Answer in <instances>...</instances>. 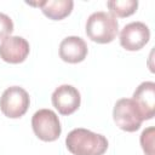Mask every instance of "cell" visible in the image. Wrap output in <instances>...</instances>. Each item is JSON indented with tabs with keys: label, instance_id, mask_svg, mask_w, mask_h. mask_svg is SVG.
I'll return each mask as SVG.
<instances>
[{
	"label": "cell",
	"instance_id": "obj_11",
	"mask_svg": "<svg viewBox=\"0 0 155 155\" xmlns=\"http://www.w3.org/2000/svg\"><path fill=\"white\" fill-rule=\"evenodd\" d=\"M74 2L71 0H48L40 1L39 7L42 13L53 21H61L68 17L73 10Z\"/></svg>",
	"mask_w": 155,
	"mask_h": 155
},
{
	"label": "cell",
	"instance_id": "obj_5",
	"mask_svg": "<svg viewBox=\"0 0 155 155\" xmlns=\"http://www.w3.org/2000/svg\"><path fill=\"white\" fill-rule=\"evenodd\" d=\"M113 117L116 126L126 132H136L143 122L140 113L132 98L119 99L114 105Z\"/></svg>",
	"mask_w": 155,
	"mask_h": 155
},
{
	"label": "cell",
	"instance_id": "obj_14",
	"mask_svg": "<svg viewBox=\"0 0 155 155\" xmlns=\"http://www.w3.org/2000/svg\"><path fill=\"white\" fill-rule=\"evenodd\" d=\"M13 30V22L12 19L0 12V39H5L6 36H10V34Z\"/></svg>",
	"mask_w": 155,
	"mask_h": 155
},
{
	"label": "cell",
	"instance_id": "obj_7",
	"mask_svg": "<svg viewBox=\"0 0 155 155\" xmlns=\"http://www.w3.org/2000/svg\"><path fill=\"white\" fill-rule=\"evenodd\" d=\"M30 51L29 42L22 36H6L0 44V58L11 64L25 61Z\"/></svg>",
	"mask_w": 155,
	"mask_h": 155
},
{
	"label": "cell",
	"instance_id": "obj_10",
	"mask_svg": "<svg viewBox=\"0 0 155 155\" xmlns=\"http://www.w3.org/2000/svg\"><path fill=\"white\" fill-rule=\"evenodd\" d=\"M87 45L80 36H68L59 45V57L67 63H80L87 56Z\"/></svg>",
	"mask_w": 155,
	"mask_h": 155
},
{
	"label": "cell",
	"instance_id": "obj_13",
	"mask_svg": "<svg viewBox=\"0 0 155 155\" xmlns=\"http://www.w3.org/2000/svg\"><path fill=\"white\" fill-rule=\"evenodd\" d=\"M140 144L145 153V155H153V145H154V127H149L144 130L140 134Z\"/></svg>",
	"mask_w": 155,
	"mask_h": 155
},
{
	"label": "cell",
	"instance_id": "obj_8",
	"mask_svg": "<svg viewBox=\"0 0 155 155\" xmlns=\"http://www.w3.org/2000/svg\"><path fill=\"white\" fill-rule=\"evenodd\" d=\"M80 92L71 85H62L52 93V104L62 115H70L80 107Z\"/></svg>",
	"mask_w": 155,
	"mask_h": 155
},
{
	"label": "cell",
	"instance_id": "obj_9",
	"mask_svg": "<svg viewBox=\"0 0 155 155\" xmlns=\"http://www.w3.org/2000/svg\"><path fill=\"white\" fill-rule=\"evenodd\" d=\"M132 99L136 103L143 121L153 119L155 114V84L153 81L142 82L133 92Z\"/></svg>",
	"mask_w": 155,
	"mask_h": 155
},
{
	"label": "cell",
	"instance_id": "obj_12",
	"mask_svg": "<svg viewBox=\"0 0 155 155\" xmlns=\"http://www.w3.org/2000/svg\"><path fill=\"white\" fill-rule=\"evenodd\" d=\"M107 6L110 11V15L120 18L128 17L133 15L137 11L138 7V1L137 0H113L108 1Z\"/></svg>",
	"mask_w": 155,
	"mask_h": 155
},
{
	"label": "cell",
	"instance_id": "obj_4",
	"mask_svg": "<svg viewBox=\"0 0 155 155\" xmlns=\"http://www.w3.org/2000/svg\"><path fill=\"white\" fill-rule=\"evenodd\" d=\"M31 127L35 136L44 142H53L58 139L62 132L58 116L50 109L38 110L31 117Z\"/></svg>",
	"mask_w": 155,
	"mask_h": 155
},
{
	"label": "cell",
	"instance_id": "obj_1",
	"mask_svg": "<svg viewBox=\"0 0 155 155\" xmlns=\"http://www.w3.org/2000/svg\"><path fill=\"white\" fill-rule=\"evenodd\" d=\"M65 145L73 155H103L108 149V140L90 130L75 128L68 133Z\"/></svg>",
	"mask_w": 155,
	"mask_h": 155
},
{
	"label": "cell",
	"instance_id": "obj_2",
	"mask_svg": "<svg viewBox=\"0 0 155 155\" xmlns=\"http://www.w3.org/2000/svg\"><path fill=\"white\" fill-rule=\"evenodd\" d=\"M119 31L117 19L110 13L99 11L92 13L86 22V35L97 44L111 42Z\"/></svg>",
	"mask_w": 155,
	"mask_h": 155
},
{
	"label": "cell",
	"instance_id": "obj_3",
	"mask_svg": "<svg viewBox=\"0 0 155 155\" xmlns=\"http://www.w3.org/2000/svg\"><path fill=\"white\" fill-rule=\"evenodd\" d=\"M29 94L19 86H11L4 91L0 97V109L2 114L10 119L23 116L29 108Z\"/></svg>",
	"mask_w": 155,
	"mask_h": 155
},
{
	"label": "cell",
	"instance_id": "obj_6",
	"mask_svg": "<svg viewBox=\"0 0 155 155\" xmlns=\"http://www.w3.org/2000/svg\"><path fill=\"white\" fill-rule=\"evenodd\" d=\"M150 39L148 25L142 22H132L126 24L120 33V44L127 51H138L143 48Z\"/></svg>",
	"mask_w": 155,
	"mask_h": 155
}]
</instances>
